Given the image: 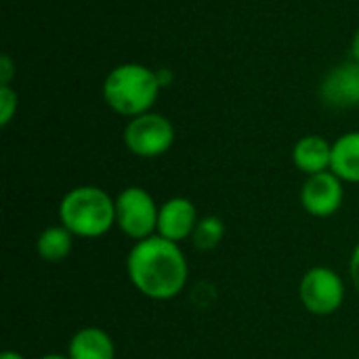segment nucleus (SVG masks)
<instances>
[{"label":"nucleus","instance_id":"obj_11","mask_svg":"<svg viewBox=\"0 0 359 359\" xmlns=\"http://www.w3.org/2000/svg\"><path fill=\"white\" fill-rule=\"evenodd\" d=\"M69 359H116L114 339L99 326H84L67 343Z\"/></svg>","mask_w":359,"mask_h":359},{"label":"nucleus","instance_id":"obj_1","mask_svg":"<svg viewBox=\"0 0 359 359\" xmlns=\"http://www.w3.org/2000/svg\"><path fill=\"white\" fill-rule=\"evenodd\" d=\"M128 282L151 301L177 299L189 280V263L181 244L162 236L135 242L126 255Z\"/></svg>","mask_w":359,"mask_h":359},{"label":"nucleus","instance_id":"obj_6","mask_svg":"<svg viewBox=\"0 0 359 359\" xmlns=\"http://www.w3.org/2000/svg\"><path fill=\"white\" fill-rule=\"evenodd\" d=\"M347 297V286L343 278L326 265H316L307 269L299 284V299L311 316L328 318L334 316Z\"/></svg>","mask_w":359,"mask_h":359},{"label":"nucleus","instance_id":"obj_18","mask_svg":"<svg viewBox=\"0 0 359 359\" xmlns=\"http://www.w3.org/2000/svg\"><path fill=\"white\" fill-rule=\"evenodd\" d=\"M156 74H158V82H160V86H162V88L170 86V84H172V80H175V74H172L170 69H166V67L156 69Z\"/></svg>","mask_w":359,"mask_h":359},{"label":"nucleus","instance_id":"obj_14","mask_svg":"<svg viewBox=\"0 0 359 359\" xmlns=\"http://www.w3.org/2000/svg\"><path fill=\"white\" fill-rule=\"evenodd\" d=\"M225 238V223L215 217V215H206V217H200L196 229H194V236H191V242L198 250H215Z\"/></svg>","mask_w":359,"mask_h":359},{"label":"nucleus","instance_id":"obj_8","mask_svg":"<svg viewBox=\"0 0 359 359\" xmlns=\"http://www.w3.org/2000/svg\"><path fill=\"white\" fill-rule=\"evenodd\" d=\"M320 99L328 107L349 109L359 105V63L349 59L332 67L320 82Z\"/></svg>","mask_w":359,"mask_h":359},{"label":"nucleus","instance_id":"obj_3","mask_svg":"<svg viewBox=\"0 0 359 359\" xmlns=\"http://www.w3.org/2000/svg\"><path fill=\"white\" fill-rule=\"evenodd\" d=\"M162 86L156 69L143 63H120L103 80L101 93L107 107L124 118H135L151 111Z\"/></svg>","mask_w":359,"mask_h":359},{"label":"nucleus","instance_id":"obj_21","mask_svg":"<svg viewBox=\"0 0 359 359\" xmlns=\"http://www.w3.org/2000/svg\"><path fill=\"white\" fill-rule=\"evenodd\" d=\"M38 359H69L67 355H63V353H46V355H42V358Z\"/></svg>","mask_w":359,"mask_h":359},{"label":"nucleus","instance_id":"obj_7","mask_svg":"<svg viewBox=\"0 0 359 359\" xmlns=\"http://www.w3.org/2000/svg\"><path fill=\"white\" fill-rule=\"evenodd\" d=\"M301 206L307 215L316 219H330L334 217L345 200V183L332 172H320L305 179L301 187Z\"/></svg>","mask_w":359,"mask_h":359},{"label":"nucleus","instance_id":"obj_5","mask_svg":"<svg viewBox=\"0 0 359 359\" xmlns=\"http://www.w3.org/2000/svg\"><path fill=\"white\" fill-rule=\"evenodd\" d=\"M175 137L177 133H175L172 122L154 109L130 118L122 133L126 149L133 156L145 158V160L164 156L172 147Z\"/></svg>","mask_w":359,"mask_h":359},{"label":"nucleus","instance_id":"obj_13","mask_svg":"<svg viewBox=\"0 0 359 359\" xmlns=\"http://www.w3.org/2000/svg\"><path fill=\"white\" fill-rule=\"evenodd\" d=\"M74 248V236L63 225H50L40 231L36 240V252L46 263H61Z\"/></svg>","mask_w":359,"mask_h":359},{"label":"nucleus","instance_id":"obj_17","mask_svg":"<svg viewBox=\"0 0 359 359\" xmlns=\"http://www.w3.org/2000/svg\"><path fill=\"white\" fill-rule=\"evenodd\" d=\"M349 278H351V284L355 288L359 297V242L358 246L353 248L351 257H349Z\"/></svg>","mask_w":359,"mask_h":359},{"label":"nucleus","instance_id":"obj_4","mask_svg":"<svg viewBox=\"0 0 359 359\" xmlns=\"http://www.w3.org/2000/svg\"><path fill=\"white\" fill-rule=\"evenodd\" d=\"M158 212L160 206L145 187L130 185L116 196V227L133 242L158 233Z\"/></svg>","mask_w":359,"mask_h":359},{"label":"nucleus","instance_id":"obj_15","mask_svg":"<svg viewBox=\"0 0 359 359\" xmlns=\"http://www.w3.org/2000/svg\"><path fill=\"white\" fill-rule=\"evenodd\" d=\"M19 95L13 86H0V126H8L17 116Z\"/></svg>","mask_w":359,"mask_h":359},{"label":"nucleus","instance_id":"obj_16","mask_svg":"<svg viewBox=\"0 0 359 359\" xmlns=\"http://www.w3.org/2000/svg\"><path fill=\"white\" fill-rule=\"evenodd\" d=\"M15 74H17V67H15L13 59L8 55H2L0 57V86H11Z\"/></svg>","mask_w":359,"mask_h":359},{"label":"nucleus","instance_id":"obj_20","mask_svg":"<svg viewBox=\"0 0 359 359\" xmlns=\"http://www.w3.org/2000/svg\"><path fill=\"white\" fill-rule=\"evenodd\" d=\"M0 359H27L25 355H21L19 351H4L2 355H0Z\"/></svg>","mask_w":359,"mask_h":359},{"label":"nucleus","instance_id":"obj_12","mask_svg":"<svg viewBox=\"0 0 359 359\" xmlns=\"http://www.w3.org/2000/svg\"><path fill=\"white\" fill-rule=\"evenodd\" d=\"M330 170L343 183L359 185V130H349L332 143Z\"/></svg>","mask_w":359,"mask_h":359},{"label":"nucleus","instance_id":"obj_2","mask_svg":"<svg viewBox=\"0 0 359 359\" xmlns=\"http://www.w3.org/2000/svg\"><path fill=\"white\" fill-rule=\"evenodd\" d=\"M57 215L74 238L97 240L116 227V198L97 185H78L61 198Z\"/></svg>","mask_w":359,"mask_h":359},{"label":"nucleus","instance_id":"obj_10","mask_svg":"<svg viewBox=\"0 0 359 359\" xmlns=\"http://www.w3.org/2000/svg\"><path fill=\"white\" fill-rule=\"evenodd\" d=\"M292 164L299 172L311 177L330 170L332 143L320 135H305L292 147Z\"/></svg>","mask_w":359,"mask_h":359},{"label":"nucleus","instance_id":"obj_19","mask_svg":"<svg viewBox=\"0 0 359 359\" xmlns=\"http://www.w3.org/2000/svg\"><path fill=\"white\" fill-rule=\"evenodd\" d=\"M351 59L359 63V27L358 32L353 34V38H351Z\"/></svg>","mask_w":359,"mask_h":359},{"label":"nucleus","instance_id":"obj_9","mask_svg":"<svg viewBox=\"0 0 359 359\" xmlns=\"http://www.w3.org/2000/svg\"><path fill=\"white\" fill-rule=\"evenodd\" d=\"M198 221H200L198 208L189 198H183V196L168 198L164 204H160L158 236L181 244L194 236Z\"/></svg>","mask_w":359,"mask_h":359}]
</instances>
